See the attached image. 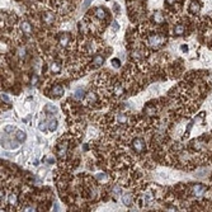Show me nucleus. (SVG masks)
Returning <instances> with one entry per match:
<instances>
[{"mask_svg": "<svg viewBox=\"0 0 212 212\" xmlns=\"http://www.w3.org/2000/svg\"><path fill=\"white\" fill-rule=\"evenodd\" d=\"M146 141L142 138V137H136V138H132L131 141V149L135 151L136 154L141 155V154H144L146 151Z\"/></svg>", "mask_w": 212, "mask_h": 212, "instance_id": "obj_1", "label": "nucleus"}, {"mask_svg": "<svg viewBox=\"0 0 212 212\" xmlns=\"http://www.w3.org/2000/svg\"><path fill=\"white\" fill-rule=\"evenodd\" d=\"M63 88L61 85H53L51 88V93H48V95L52 97V98H60L63 95Z\"/></svg>", "mask_w": 212, "mask_h": 212, "instance_id": "obj_2", "label": "nucleus"}, {"mask_svg": "<svg viewBox=\"0 0 212 212\" xmlns=\"http://www.w3.org/2000/svg\"><path fill=\"white\" fill-rule=\"evenodd\" d=\"M152 20L155 22V24H161V23H164V22H165V17H164V14H162V12H160V10L154 12V14H152Z\"/></svg>", "mask_w": 212, "mask_h": 212, "instance_id": "obj_3", "label": "nucleus"}, {"mask_svg": "<svg viewBox=\"0 0 212 212\" xmlns=\"http://www.w3.org/2000/svg\"><path fill=\"white\" fill-rule=\"evenodd\" d=\"M104 57L103 56H101V55H98V56H95L94 57V60H93V62H91V67H101L103 63H104Z\"/></svg>", "mask_w": 212, "mask_h": 212, "instance_id": "obj_4", "label": "nucleus"}, {"mask_svg": "<svg viewBox=\"0 0 212 212\" xmlns=\"http://www.w3.org/2000/svg\"><path fill=\"white\" fill-rule=\"evenodd\" d=\"M201 10V4L198 2H192L189 5V12L192 13V14H197V13H200Z\"/></svg>", "mask_w": 212, "mask_h": 212, "instance_id": "obj_5", "label": "nucleus"}, {"mask_svg": "<svg viewBox=\"0 0 212 212\" xmlns=\"http://www.w3.org/2000/svg\"><path fill=\"white\" fill-rule=\"evenodd\" d=\"M184 33H186V28H184V26L178 24V26H175V27H174V29H173V34H174V36H183Z\"/></svg>", "mask_w": 212, "mask_h": 212, "instance_id": "obj_6", "label": "nucleus"}, {"mask_svg": "<svg viewBox=\"0 0 212 212\" xmlns=\"http://www.w3.org/2000/svg\"><path fill=\"white\" fill-rule=\"evenodd\" d=\"M51 71L53 74H59L61 71V63L57 62V61H52V63H51Z\"/></svg>", "mask_w": 212, "mask_h": 212, "instance_id": "obj_7", "label": "nucleus"}, {"mask_svg": "<svg viewBox=\"0 0 212 212\" xmlns=\"http://www.w3.org/2000/svg\"><path fill=\"white\" fill-rule=\"evenodd\" d=\"M132 198H133L132 194H130V193H128V194H125L123 198H122V202L126 204V206H131V204L133 203V200H132Z\"/></svg>", "mask_w": 212, "mask_h": 212, "instance_id": "obj_8", "label": "nucleus"}, {"mask_svg": "<svg viewBox=\"0 0 212 212\" xmlns=\"http://www.w3.org/2000/svg\"><path fill=\"white\" fill-rule=\"evenodd\" d=\"M75 98H77V99H80V98H84V89L83 88H79V89H76L75 91Z\"/></svg>", "mask_w": 212, "mask_h": 212, "instance_id": "obj_9", "label": "nucleus"}, {"mask_svg": "<svg viewBox=\"0 0 212 212\" xmlns=\"http://www.w3.org/2000/svg\"><path fill=\"white\" fill-rule=\"evenodd\" d=\"M17 137H18L19 141H23L26 138V133L22 132V131H17Z\"/></svg>", "mask_w": 212, "mask_h": 212, "instance_id": "obj_10", "label": "nucleus"}, {"mask_svg": "<svg viewBox=\"0 0 212 212\" xmlns=\"http://www.w3.org/2000/svg\"><path fill=\"white\" fill-rule=\"evenodd\" d=\"M46 112H51V113H56V107H52V105H46Z\"/></svg>", "mask_w": 212, "mask_h": 212, "instance_id": "obj_11", "label": "nucleus"}, {"mask_svg": "<svg viewBox=\"0 0 212 212\" xmlns=\"http://www.w3.org/2000/svg\"><path fill=\"white\" fill-rule=\"evenodd\" d=\"M56 126H57V121L55 119V121H51V122H50V126H48V127H50L51 131H53V130L56 128Z\"/></svg>", "mask_w": 212, "mask_h": 212, "instance_id": "obj_12", "label": "nucleus"}, {"mask_svg": "<svg viewBox=\"0 0 212 212\" xmlns=\"http://www.w3.org/2000/svg\"><path fill=\"white\" fill-rule=\"evenodd\" d=\"M118 29H119L118 23H117V22H113V23H112V31H113V32H118Z\"/></svg>", "mask_w": 212, "mask_h": 212, "instance_id": "obj_13", "label": "nucleus"}, {"mask_svg": "<svg viewBox=\"0 0 212 212\" xmlns=\"http://www.w3.org/2000/svg\"><path fill=\"white\" fill-rule=\"evenodd\" d=\"M112 65H113V66H116V67H119L121 62H119V60H117V59H113V60H112Z\"/></svg>", "mask_w": 212, "mask_h": 212, "instance_id": "obj_14", "label": "nucleus"}, {"mask_svg": "<svg viewBox=\"0 0 212 212\" xmlns=\"http://www.w3.org/2000/svg\"><path fill=\"white\" fill-rule=\"evenodd\" d=\"M90 3H91V0H85V3H84V4H85V6H88Z\"/></svg>", "mask_w": 212, "mask_h": 212, "instance_id": "obj_15", "label": "nucleus"}]
</instances>
